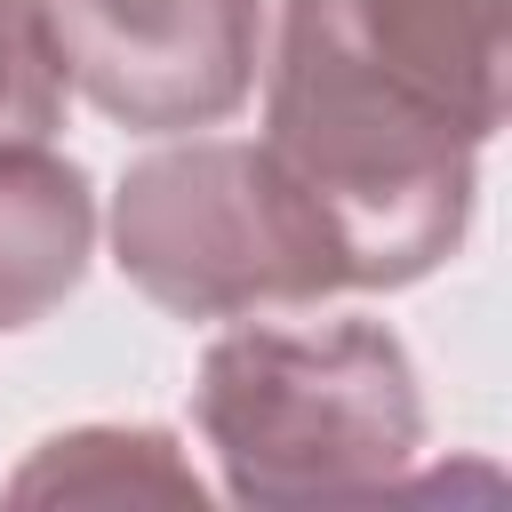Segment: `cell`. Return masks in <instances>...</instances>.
<instances>
[{
  "label": "cell",
  "instance_id": "obj_2",
  "mask_svg": "<svg viewBox=\"0 0 512 512\" xmlns=\"http://www.w3.org/2000/svg\"><path fill=\"white\" fill-rule=\"evenodd\" d=\"M200 440L240 504L400 496L424 456L416 360L384 320H256L200 352Z\"/></svg>",
  "mask_w": 512,
  "mask_h": 512
},
{
  "label": "cell",
  "instance_id": "obj_3",
  "mask_svg": "<svg viewBox=\"0 0 512 512\" xmlns=\"http://www.w3.org/2000/svg\"><path fill=\"white\" fill-rule=\"evenodd\" d=\"M112 264L176 320L296 312L352 288L336 224L256 136L144 152L112 192Z\"/></svg>",
  "mask_w": 512,
  "mask_h": 512
},
{
  "label": "cell",
  "instance_id": "obj_5",
  "mask_svg": "<svg viewBox=\"0 0 512 512\" xmlns=\"http://www.w3.org/2000/svg\"><path fill=\"white\" fill-rule=\"evenodd\" d=\"M96 256V192L48 136H0V336L48 320Z\"/></svg>",
  "mask_w": 512,
  "mask_h": 512
},
{
  "label": "cell",
  "instance_id": "obj_4",
  "mask_svg": "<svg viewBox=\"0 0 512 512\" xmlns=\"http://www.w3.org/2000/svg\"><path fill=\"white\" fill-rule=\"evenodd\" d=\"M72 96L136 136L216 128L264 72V0H32Z\"/></svg>",
  "mask_w": 512,
  "mask_h": 512
},
{
  "label": "cell",
  "instance_id": "obj_7",
  "mask_svg": "<svg viewBox=\"0 0 512 512\" xmlns=\"http://www.w3.org/2000/svg\"><path fill=\"white\" fill-rule=\"evenodd\" d=\"M64 120V72L48 56L40 8L0 0V136H48Z\"/></svg>",
  "mask_w": 512,
  "mask_h": 512
},
{
  "label": "cell",
  "instance_id": "obj_6",
  "mask_svg": "<svg viewBox=\"0 0 512 512\" xmlns=\"http://www.w3.org/2000/svg\"><path fill=\"white\" fill-rule=\"evenodd\" d=\"M120 496H176L200 504V472L176 456L168 432L152 424H88V432H56L32 448V464L8 480V504H120Z\"/></svg>",
  "mask_w": 512,
  "mask_h": 512
},
{
  "label": "cell",
  "instance_id": "obj_1",
  "mask_svg": "<svg viewBox=\"0 0 512 512\" xmlns=\"http://www.w3.org/2000/svg\"><path fill=\"white\" fill-rule=\"evenodd\" d=\"M504 56L512 0H280L264 144L336 224L352 288H408L464 248Z\"/></svg>",
  "mask_w": 512,
  "mask_h": 512
}]
</instances>
